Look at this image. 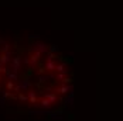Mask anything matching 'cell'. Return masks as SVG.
<instances>
[{
  "instance_id": "1",
  "label": "cell",
  "mask_w": 123,
  "mask_h": 121,
  "mask_svg": "<svg viewBox=\"0 0 123 121\" xmlns=\"http://www.w3.org/2000/svg\"><path fill=\"white\" fill-rule=\"evenodd\" d=\"M21 63H23V56H20V55L14 56L12 59V72L18 73L20 68H21Z\"/></svg>"
},
{
  "instance_id": "2",
  "label": "cell",
  "mask_w": 123,
  "mask_h": 121,
  "mask_svg": "<svg viewBox=\"0 0 123 121\" xmlns=\"http://www.w3.org/2000/svg\"><path fill=\"white\" fill-rule=\"evenodd\" d=\"M40 60H41V52L34 51V52L30 55V65H31V66H36Z\"/></svg>"
},
{
  "instance_id": "3",
  "label": "cell",
  "mask_w": 123,
  "mask_h": 121,
  "mask_svg": "<svg viewBox=\"0 0 123 121\" xmlns=\"http://www.w3.org/2000/svg\"><path fill=\"white\" fill-rule=\"evenodd\" d=\"M12 62V52H0V65H6Z\"/></svg>"
},
{
  "instance_id": "4",
  "label": "cell",
  "mask_w": 123,
  "mask_h": 121,
  "mask_svg": "<svg viewBox=\"0 0 123 121\" xmlns=\"http://www.w3.org/2000/svg\"><path fill=\"white\" fill-rule=\"evenodd\" d=\"M27 96H28V101H30L31 104H37V103H38V99H37V93H36V90H28Z\"/></svg>"
},
{
  "instance_id": "5",
  "label": "cell",
  "mask_w": 123,
  "mask_h": 121,
  "mask_svg": "<svg viewBox=\"0 0 123 121\" xmlns=\"http://www.w3.org/2000/svg\"><path fill=\"white\" fill-rule=\"evenodd\" d=\"M44 97H45V99H48L49 101H51V104H54V103H57V101H58V96H57L55 93H45Z\"/></svg>"
},
{
  "instance_id": "6",
  "label": "cell",
  "mask_w": 123,
  "mask_h": 121,
  "mask_svg": "<svg viewBox=\"0 0 123 121\" xmlns=\"http://www.w3.org/2000/svg\"><path fill=\"white\" fill-rule=\"evenodd\" d=\"M68 90H71V86L62 85V86H60V87H57V93H60V94H67Z\"/></svg>"
},
{
  "instance_id": "7",
  "label": "cell",
  "mask_w": 123,
  "mask_h": 121,
  "mask_svg": "<svg viewBox=\"0 0 123 121\" xmlns=\"http://www.w3.org/2000/svg\"><path fill=\"white\" fill-rule=\"evenodd\" d=\"M17 100H20L21 103H25V101H28V96L24 94L23 92H17Z\"/></svg>"
},
{
  "instance_id": "8",
  "label": "cell",
  "mask_w": 123,
  "mask_h": 121,
  "mask_svg": "<svg viewBox=\"0 0 123 121\" xmlns=\"http://www.w3.org/2000/svg\"><path fill=\"white\" fill-rule=\"evenodd\" d=\"M40 104H41V107H43V109H49V107L52 106V104H51V101H49L48 99H45V97L40 101Z\"/></svg>"
},
{
  "instance_id": "9",
  "label": "cell",
  "mask_w": 123,
  "mask_h": 121,
  "mask_svg": "<svg viewBox=\"0 0 123 121\" xmlns=\"http://www.w3.org/2000/svg\"><path fill=\"white\" fill-rule=\"evenodd\" d=\"M55 63H54V60H47L45 62V69L47 71H55Z\"/></svg>"
},
{
  "instance_id": "10",
  "label": "cell",
  "mask_w": 123,
  "mask_h": 121,
  "mask_svg": "<svg viewBox=\"0 0 123 121\" xmlns=\"http://www.w3.org/2000/svg\"><path fill=\"white\" fill-rule=\"evenodd\" d=\"M6 76H7L9 80H14V82L18 80V73H16V72H10V73H7Z\"/></svg>"
},
{
  "instance_id": "11",
  "label": "cell",
  "mask_w": 123,
  "mask_h": 121,
  "mask_svg": "<svg viewBox=\"0 0 123 121\" xmlns=\"http://www.w3.org/2000/svg\"><path fill=\"white\" fill-rule=\"evenodd\" d=\"M14 86H16V82H14V80H9V79H7V83H6V89L12 92V90H14Z\"/></svg>"
},
{
  "instance_id": "12",
  "label": "cell",
  "mask_w": 123,
  "mask_h": 121,
  "mask_svg": "<svg viewBox=\"0 0 123 121\" xmlns=\"http://www.w3.org/2000/svg\"><path fill=\"white\" fill-rule=\"evenodd\" d=\"M65 66H67L65 63H58V65L55 66V71H57V72H60V73H64V72H65Z\"/></svg>"
},
{
  "instance_id": "13",
  "label": "cell",
  "mask_w": 123,
  "mask_h": 121,
  "mask_svg": "<svg viewBox=\"0 0 123 121\" xmlns=\"http://www.w3.org/2000/svg\"><path fill=\"white\" fill-rule=\"evenodd\" d=\"M48 52H58V47L57 45H48Z\"/></svg>"
},
{
  "instance_id": "14",
  "label": "cell",
  "mask_w": 123,
  "mask_h": 121,
  "mask_svg": "<svg viewBox=\"0 0 123 121\" xmlns=\"http://www.w3.org/2000/svg\"><path fill=\"white\" fill-rule=\"evenodd\" d=\"M64 77H65V72H64V73H60V75L57 76V79H60V80H62Z\"/></svg>"
},
{
  "instance_id": "15",
  "label": "cell",
  "mask_w": 123,
  "mask_h": 121,
  "mask_svg": "<svg viewBox=\"0 0 123 121\" xmlns=\"http://www.w3.org/2000/svg\"><path fill=\"white\" fill-rule=\"evenodd\" d=\"M4 44H6V42H4V39H3V38H1V37H0V47H3V45H4Z\"/></svg>"
},
{
  "instance_id": "16",
  "label": "cell",
  "mask_w": 123,
  "mask_h": 121,
  "mask_svg": "<svg viewBox=\"0 0 123 121\" xmlns=\"http://www.w3.org/2000/svg\"><path fill=\"white\" fill-rule=\"evenodd\" d=\"M1 80H3V76H1V73H0V82H1Z\"/></svg>"
},
{
  "instance_id": "17",
  "label": "cell",
  "mask_w": 123,
  "mask_h": 121,
  "mask_svg": "<svg viewBox=\"0 0 123 121\" xmlns=\"http://www.w3.org/2000/svg\"><path fill=\"white\" fill-rule=\"evenodd\" d=\"M0 93H3V92H1V85H0Z\"/></svg>"
}]
</instances>
